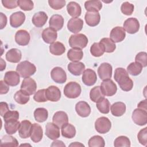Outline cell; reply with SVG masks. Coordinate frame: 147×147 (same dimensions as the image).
<instances>
[{
	"label": "cell",
	"instance_id": "30bf717a",
	"mask_svg": "<svg viewBox=\"0 0 147 147\" xmlns=\"http://www.w3.org/2000/svg\"><path fill=\"white\" fill-rule=\"evenodd\" d=\"M21 90L26 92L29 95L33 94L37 89V84L36 81L31 78H25L21 85Z\"/></svg>",
	"mask_w": 147,
	"mask_h": 147
},
{
	"label": "cell",
	"instance_id": "ee69618b",
	"mask_svg": "<svg viewBox=\"0 0 147 147\" xmlns=\"http://www.w3.org/2000/svg\"><path fill=\"white\" fill-rule=\"evenodd\" d=\"M104 95L101 91L100 86H95L93 87L90 92V99L94 102H97L100 99L104 98Z\"/></svg>",
	"mask_w": 147,
	"mask_h": 147
},
{
	"label": "cell",
	"instance_id": "6125c7cd",
	"mask_svg": "<svg viewBox=\"0 0 147 147\" xmlns=\"http://www.w3.org/2000/svg\"><path fill=\"white\" fill-rule=\"evenodd\" d=\"M5 68H6V63L2 58H1V71H2L3 70H4Z\"/></svg>",
	"mask_w": 147,
	"mask_h": 147
},
{
	"label": "cell",
	"instance_id": "ab89813d",
	"mask_svg": "<svg viewBox=\"0 0 147 147\" xmlns=\"http://www.w3.org/2000/svg\"><path fill=\"white\" fill-rule=\"evenodd\" d=\"M14 99L15 101L18 104L25 105L28 102L30 97L29 95L26 92L22 90H20L15 93L14 95Z\"/></svg>",
	"mask_w": 147,
	"mask_h": 147
},
{
	"label": "cell",
	"instance_id": "7bdbcfd3",
	"mask_svg": "<svg viewBox=\"0 0 147 147\" xmlns=\"http://www.w3.org/2000/svg\"><path fill=\"white\" fill-rule=\"evenodd\" d=\"M88 145L90 147H104L105 142L102 137L96 135L90 138Z\"/></svg>",
	"mask_w": 147,
	"mask_h": 147
},
{
	"label": "cell",
	"instance_id": "ba28073f",
	"mask_svg": "<svg viewBox=\"0 0 147 147\" xmlns=\"http://www.w3.org/2000/svg\"><path fill=\"white\" fill-rule=\"evenodd\" d=\"M51 76L52 80L57 83L63 84L67 80V74L60 67L53 68L51 72Z\"/></svg>",
	"mask_w": 147,
	"mask_h": 147
},
{
	"label": "cell",
	"instance_id": "680465c9",
	"mask_svg": "<svg viewBox=\"0 0 147 147\" xmlns=\"http://www.w3.org/2000/svg\"><path fill=\"white\" fill-rule=\"evenodd\" d=\"M0 17H1V29H3V28H5L7 24V17L3 13H0Z\"/></svg>",
	"mask_w": 147,
	"mask_h": 147
},
{
	"label": "cell",
	"instance_id": "7a4b0ae2",
	"mask_svg": "<svg viewBox=\"0 0 147 147\" xmlns=\"http://www.w3.org/2000/svg\"><path fill=\"white\" fill-rule=\"evenodd\" d=\"M16 71L22 78H29L36 72V67L33 63L25 60L21 61L17 65Z\"/></svg>",
	"mask_w": 147,
	"mask_h": 147
},
{
	"label": "cell",
	"instance_id": "d590c367",
	"mask_svg": "<svg viewBox=\"0 0 147 147\" xmlns=\"http://www.w3.org/2000/svg\"><path fill=\"white\" fill-rule=\"evenodd\" d=\"M84 7L88 11L98 12L102 7V4L100 1H87L84 3Z\"/></svg>",
	"mask_w": 147,
	"mask_h": 147
},
{
	"label": "cell",
	"instance_id": "7c38bea8",
	"mask_svg": "<svg viewBox=\"0 0 147 147\" xmlns=\"http://www.w3.org/2000/svg\"><path fill=\"white\" fill-rule=\"evenodd\" d=\"M83 83L88 86H91L94 85L97 80V76L96 72L92 69H86L83 72L82 76Z\"/></svg>",
	"mask_w": 147,
	"mask_h": 147
},
{
	"label": "cell",
	"instance_id": "d6a6232c",
	"mask_svg": "<svg viewBox=\"0 0 147 147\" xmlns=\"http://www.w3.org/2000/svg\"><path fill=\"white\" fill-rule=\"evenodd\" d=\"M61 132L65 138H72L76 135V129L74 125L67 123L61 126Z\"/></svg>",
	"mask_w": 147,
	"mask_h": 147
},
{
	"label": "cell",
	"instance_id": "816d5d0a",
	"mask_svg": "<svg viewBox=\"0 0 147 147\" xmlns=\"http://www.w3.org/2000/svg\"><path fill=\"white\" fill-rule=\"evenodd\" d=\"M49 6L55 10H60L65 5V0H49Z\"/></svg>",
	"mask_w": 147,
	"mask_h": 147
},
{
	"label": "cell",
	"instance_id": "2e32d148",
	"mask_svg": "<svg viewBox=\"0 0 147 147\" xmlns=\"http://www.w3.org/2000/svg\"><path fill=\"white\" fill-rule=\"evenodd\" d=\"M3 80L9 86H16L20 82V75L16 71H9L5 73Z\"/></svg>",
	"mask_w": 147,
	"mask_h": 147
},
{
	"label": "cell",
	"instance_id": "836d02e7",
	"mask_svg": "<svg viewBox=\"0 0 147 147\" xmlns=\"http://www.w3.org/2000/svg\"><path fill=\"white\" fill-rule=\"evenodd\" d=\"M50 52L56 56H60L65 51V47L64 44L59 41L54 42L49 45Z\"/></svg>",
	"mask_w": 147,
	"mask_h": 147
},
{
	"label": "cell",
	"instance_id": "f6af8a7d",
	"mask_svg": "<svg viewBox=\"0 0 147 147\" xmlns=\"http://www.w3.org/2000/svg\"><path fill=\"white\" fill-rule=\"evenodd\" d=\"M90 53L94 57H100L103 55L105 51L99 42H94L90 47Z\"/></svg>",
	"mask_w": 147,
	"mask_h": 147
},
{
	"label": "cell",
	"instance_id": "9f6ffc18",
	"mask_svg": "<svg viewBox=\"0 0 147 147\" xmlns=\"http://www.w3.org/2000/svg\"><path fill=\"white\" fill-rule=\"evenodd\" d=\"M9 90V85L7 84L4 81H0V94L1 95L7 93Z\"/></svg>",
	"mask_w": 147,
	"mask_h": 147
},
{
	"label": "cell",
	"instance_id": "cb8c5ba5",
	"mask_svg": "<svg viewBox=\"0 0 147 147\" xmlns=\"http://www.w3.org/2000/svg\"><path fill=\"white\" fill-rule=\"evenodd\" d=\"M48 18V16L44 11H38L33 15L32 21L35 26L41 28L45 24Z\"/></svg>",
	"mask_w": 147,
	"mask_h": 147
},
{
	"label": "cell",
	"instance_id": "ac0fdd59",
	"mask_svg": "<svg viewBox=\"0 0 147 147\" xmlns=\"http://www.w3.org/2000/svg\"><path fill=\"white\" fill-rule=\"evenodd\" d=\"M25 20V15L22 11H17L11 14L10 17V25L17 28L21 26Z\"/></svg>",
	"mask_w": 147,
	"mask_h": 147
},
{
	"label": "cell",
	"instance_id": "e0dca14e",
	"mask_svg": "<svg viewBox=\"0 0 147 147\" xmlns=\"http://www.w3.org/2000/svg\"><path fill=\"white\" fill-rule=\"evenodd\" d=\"M32 124L28 120H24L20 123L18 128V134L21 138H27L30 136Z\"/></svg>",
	"mask_w": 147,
	"mask_h": 147
},
{
	"label": "cell",
	"instance_id": "44dd1931",
	"mask_svg": "<svg viewBox=\"0 0 147 147\" xmlns=\"http://www.w3.org/2000/svg\"><path fill=\"white\" fill-rule=\"evenodd\" d=\"M75 110L76 113L82 117H87L91 113V107L85 101H79L76 104Z\"/></svg>",
	"mask_w": 147,
	"mask_h": 147
},
{
	"label": "cell",
	"instance_id": "db71d44e",
	"mask_svg": "<svg viewBox=\"0 0 147 147\" xmlns=\"http://www.w3.org/2000/svg\"><path fill=\"white\" fill-rule=\"evenodd\" d=\"M3 118L5 121L12 119L18 120L19 119V113L17 111L9 110L4 114Z\"/></svg>",
	"mask_w": 147,
	"mask_h": 147
},
{
	"label": "cell",
	"instance_id": "6da1fadb",
	"mask_svg": "<svg viewBox=\"0 0 147 147\" xmlns=\"http://www.w3.org/2000/svg\"><path fill=\"white\" fill-rule=\"evenodd\" d=\"M114 79L118 83L121 89L129 91L133 87V82L129 78L128 72L123 68H117L114 72Z\"/></svg>",
	"mask_w": 147,
	"mask_h": 147
},
{
	"label": "cell",
	"instance_id": "91938a15",
	"mask_svg": "<svg viewBox=\"0 0 147 147\" xmlns=\"http://www.w3.org/2000/svg\"><path fill=\"white\" fill-rule=\"evenodd\" d=\"M146 106H147L146 99H145V100H141V101L138 104L137 107L139 108V109H142V110H146H146H147Z\"/></svg>",
	"mask_w": 147,
	"mask_h": 147
},
{
	"label": "cell",
	"instance_id": "9a60e30c",
	"mask_svg": "<svg viewBox=\"0 0 147 147\" xmlns=\"http://www.w3.org/2000/svg\"><path fill=\"white\" fill-rule=\"evenodd\" d=\"M126 36V32L123 28L116 26L112 29L110 34V38L115 43L122 41Z\"/></svg>",
	"mask_w": 147,
	"mask_h": 147
},
{
	"label": "cell",
	"instance_id": "7402d4cb",
	"mask_svg": "<svg viewBox=\"0 0 147 147\" xmlns=\"http://www.w3.org/2000/svg\"><path fill=\"white\" fill-rule=\"evenodd\" d=\"M84 19L86 24L90 26H95L98 25L100 20V16L98 12L87 11Z\"/></svg>",
	"mask_w": 147,
	"mask_h": 147
},
{
	"label": "cell",
	"instance_id": "603a6c76",
	"mask_svg": "<svg viewBox=\"0 0 147 147\" xmlns=\"http://www.w3.org/2000/svg\"><path fill=\"white\" fill-rule=\"evenodd\" d=\"M42 38L45 42L50 44H52L57 38V32L50 27L47 28L42 31Z\"/></svg>",
	"mask_w": 147,
	"mask_h": 147
},
{
	"label": "cell",
	"instance_id": "11a10c76",
	"mask_svg": "<svg viewBox=\"0 0 147 147\" xmlns=\"http://www.w3.org/2000/svg\"><path fill=\"white\" fill-rule=\"evenodd\" d=\"M1 2L3 6L6 9H12L18 6L17 1L16 0H2Z\"/></svg>",
	"mask_w": 147,
	"mask_h": 147
},
{
	"label": "cell",
	"instance_id": "9c48e42d",
	"mask_svg": "<svg viewBox=\"0 0 147 147\" xmlns=\"http://www.w3.org/2000/svg\"><path fill=\"white\" fill-rule=\"evenodd\" d=\"M123 29L130 34H134L139 30V21L136 18H129L123 23Z\"/></svg>",
	"mask_w": 147,
	"mask_h": 147
},
{
	"label": "cell",
	"instance_id": "f5cc1de1",
	"mask_svg": "<svg viewBox=\"0 0 147 147\" xmlns=\"http://www.w3.org/2000/svg\"><path fill=\"white\" fill-rule=\"evenodd\" d=\"M137 138L139 142L142 145H147V127L141 129L138 133Z\"/></svg>",
	"mask_w": 147,
	"mask_h": 147
},
{
	"label": "cell",
	"instance_id": "484cf974",
	"mask_svg": "<svg viewBox=\"0 0 147 147\" xmlns=\"http://www.w3.org/2000/svg\"><path fill=\"white\" fill-rule=\"evenodd\" d=\"M68 70L74 75L79 76L84 71L85 65L82 62H71L68 64Z\"/></svg>",
	"mask_w": 147,
	"mask_h": 147
},
{
	"label": "cell",
	"instance_id": "f35d334b",
	"mask_svg": "<svg viewBox=\"0 0 147 147\" xmlns=\"http://www.w3.org/2000/svg\"><path fill=\"white\" fill-rule=\"evenodd\" d=\"M0 145L1 146L16 147L18 146V142L16 138L10 134L5 135L1 138Z\"/></svg>",
	"mask_w": 147,
	"mask_h": 147
},
{
	"label": "cell",
	"instance_id": "c3c4849f",
	"mask_svg": "<svg viewBox=\"0 0 147 147\" xmlns=\"http://www.w3.org/2000/svg\"><path fill=\"white\" fill-rule=\"evenodd\" d=\"M134 5L129 2H123L121 7V10L123 14L126 16L131 15L134 11Z\"/></svg>",
	"mask_w": 147,
	"mask_h": 147
},
{
	"label": "cell",
	"instance_id": "7dc6e473",
	"mask_svg": "<svg viewBox=\"0 0 147 147\" xmlns=\"http://www.w3.org/2000/svg\"><path fill=\"white\" fill-rule=\"evenodd\" d=\"M18 6L24 11H30L33 9L34 5L33 1L30 0H18Z\"/></svg>",
	"mask_w": 147,
	"mask_h": 147
},
{
	"label": "cell",
	"instance_id": "e575fe53",
	"mask_svg": "<svg viewBox=\"0 0 147 147\" xmlns=\"http://www.w3.org/2000/svg\"><path fill=\"white\" fill-rule=\"evenodd\" d=\"M83 57V52L80 49L72 48L69 49L67 52L68 59L72 62H78Z\"/></svg>",
	"mask_w": 147,
	"mask_h": 147
},
{
	"label": "cell",
	"instance_id": "83f0119b",
	"mask_svg": "<svg viewBox=\"0 0 147 147\" xmlns=\"http://www.w3.org/2000/svg\"><path fill=\"white\" fill-rule=\"evenodd\" d=\"M49 25L50 28L55 30H60L62 29L64 25V18L59 14L53 15L49 19Z\"/></svg>",
	"mask_w": 147,
	"mask_h": 147
},
{
	"label": "cell",
	"instance_id": "f546056e",
	"mask_svg": "<svg viewBox=\"0 0 147 147\" xmlns=\"http://www.w3.org/2000/svg\"><path fill=\"white\" fill-rule=\"evenodd\" d=\"M67 10L72 18H77L81 15L82 9L79 3L76 2H70L67 5Z\"/></svg>",
	"mask_w": 147,
	"mask_h": 147
},
{
	"label": "cell",
	"instance_id": "4fadbf2b",
	"mask_svg": "<svg viewBox=\"0 0 147 147\" xmlns=\"http://www.w3.org/2000/svg\"><path fill=\"white\" fill-rule=\"evenodd\" d=\"M60 127L54 123L48 122L45 126V135L51 140H55L60 137Z\"/></svg>",
	"mask_w": 147,
	"mask_h": 147
},
{
	"label": "cell",
	"instance_id": "681fc988",
	"mask_svg": "<svg viewBox=\"0 0 147 147\" xmlns=\"http://www.w3.org/2000/svg\"><path fill=\"white\" fill-rule=\"evenodd\" d=\"M45 89H41L36 92L34 95L33 99L37 102H45L47 101V98L45 95Z\"/></svg>",
	"mask_w": 147,
	"mask_h": 147
},
{
	"label": "cell",
	"instance_id": "8992f818",
	"mask_svg": "<svg viewBox=\"0 0 147 147\" xmlns=\"http://www.w3.org/2000/svg\"><path fill=\"white\" fill-rule=\"evenodd\" d=\"M111 127V123L109 119L105 117L98 118L95 122V128L96 131L100 134L109 132Z\"/></svg>",
	"mask_w": 147,
	"mask_h": 147
},
{
	"label": "cell",
	"instance_id": "6f0895ef",
	"mask_svg": "<svg viewBox=\"0 0 147 147\" xmlns=\"http://www.w3.org/2000/svg\"><path fill=\"white\" fill-rule=\"evenodd\" d=\"M9 110V107H8V105L7 103L6 102H1L0 103V114L1 117H3L4 114L7 112Z\"/></svg>",
	"mask_w": 147,
	"mask_h": 147
},
{
	"label": "cell",
	"instance_id": "4dcf8cb0",
	"mask_svg": "<svg viewBox=\"0 0 147 147\" xmlns=\"http://www.w3.org/2000/svg\"><path fill=\"white\" fill-rule=\"evenodd\" d=\"M20 125V122L18 120L12 119L5 121V129L7 134H13L16 133Z\"/></svg>",
	"mask_w": 147,
	"mask_h": 147
},
{
	"label": "cell",
	"instance_id": "277c9868",
	"mask_svg": "<svg viewBox=\"0 0 147 147\" xmlns=\"http://www.w3.org/2000/svg\"><path fill=\"white\" fill-rule=\"evenodd\" d=\"M82 89L80 84L75 82L68 83L64 88V94L67 98L75 99L81 94Z\"/></svg>",
	"mask_w": 147,
	"mask_h": 147
},
{
	"label": "cell",
	"instance_id": "5bb4252c",
	"mask_svg": "<svg viewBox=\"0 0 147 147\" xmlns=\"http://www.w3.org/2000/svg\"><path fill=\"white\" fill-rule=\"evenodd\" d=\"M30 40V34L26 30H19L15 34V41L19 45L25 46L28 45L29 43Z\"/></svg>",
	"mask_w": 147,
	"mask_h": 147
},
{
	"label": "cell",
	"instance_id": "ffe728a7",
	"mask_svg": "<svg viewBox=\"0 0 147 147\" xmlns=\"http://www.w3.org/2000/svg\"><path fill=\"white\" fill-rule=\"evenodd\" d=\"M46 97L51 102H57L61 98V92L59 88L55 86H49L45 91Z\"/></svg>",
	"mask_w": 147,
	"mask_h": 147
},
{
	"label": "cell",
	"instance_id": "3957f363",
	"mask_svg": "<svg viewBox=\"0 0 147 147\" xmlns=\"http://www.w3.org/2000/svg\"><path fill=\"white\" fill-rule=\"evenodd\" d=\"M68 42L71 48L82 49L87 46L88 38L86 35L82 33L72 34L69 37Z\"/></svg>",
	"mask_w": 147,
	"mask_h": 147
},
{
	"label": "cell",
	"instance_id": "8fae6325",
	"mask_svg": "<svg viewBox=\"0 0 147 147\" xmlns=\"http://www.w3.org/2000/svg\"><path fill=\"white\" fill-rule=\"evenodd\" d=\"M112 66L108 63H102L98 68V75L103 80L110 79L112 76Z\"/></svg>",
	"mask_w": 147,
	"mask_h": 147
},
{
	"label": "cell",
	"instance_id": "60d3db41",
	"mask_svg": "<svg viewBox=\"0 0 147 147\" xmlns=\"http://www.w3.org/2000/svg\"><path fill=\"white\" fill-rule=\"evenodd\" d=\"M96 106L99 112L102 114H108L110 111V103L109 100L105 98H103L98 101Z\"/></svg>",
	"mask_w": 147,
	"mask_h": 147
},
{
	"label": "cell",
	"instance_id": "d6986e66",
	"mask_svg": "<svg viewBox=\"0 0 147 147\" xmlns=\"http://www.w3.org/2000/svg\"><path fill=\"white\" fill-rule=\"evenodd\" d=\"M83 26V21L79 18H72L67 23L68 29L73 33H78Z\"/></svg>",
	"mask_w": 147,
	"mask_h": 147
},
{
	"label": "cell",
	"instance_id": "f907efd6",
	"mask_svg": "<svg viewBox=\"0 0 147 147\" xmlns=\"http://www.w3.org/2000/svg\"><path fill=\"white\" fill-rule=\"evenodd\" d=\"M136 62L142 65L143 67H146L147 65V53L145 52H140L137 54L135 57Z\"/></svg>",
	"mask_w": 147,
	"mask_h": 147
},
{
	"label": "cell",
	"instance_id": "8d00e7d4",
	"mask_svg": "<svg viewBox=\"0 0 147 147\" xmlns=\"http://www.w3.org/2000/svg\"><path fill=\"white\" fill-rule=\"evenodd\" d=\"M99 43L103 47L104 51L107 53H112L116 48L115 44L109 38H102Z\"/></svg>",
	"mask_w": 147,
	"mask_h": 147
},
{
	"label": "cell",
	"instance_id": "f1b7e54d",
	"mask_svg": "<svg viewBox=\"0 0 147 147\" xmlns=\"http://www.w3.org/2000/svg\"><path fill=\"white\" fill-rule=\"evenodd\" d=\"M21 52L20 49L17 48L10 49L6 53V59L10 63H18L21 60Z\"/></svg>",
	"mask_w": 147,
	"mask_h": 147
},
{
	"label": "cell",
	"instance_id": "52a82bcc",
	"mask_svg": "<svg viewBox=\"0 0 147 147\" xmlns=\"http://www.w3.org/2000/svg\"><path fill=\"white\" fill-rule=\"evenodd\" d=\"M131 118L136 124L139 126L145 125L147 123V111L137 108L133 111Z\"/></svg>",
	"mask_w": 147,
	"mask_h": 147
},
{
	"label": "cell",
	"instance_id": "1f68e13d",
	"mask_svg": "<svg viewBox=\"0 0 147 147\" xmlns=\"http://www.w3.org/2000/svg\"><path fill=\"white\" fill-rule=\"evenodd\" d=\"M126 107L124 103L117 102L111 105V113L114 116L121 117L124 114L126 111Z\"/></svg>",
	"mask_w": 147,
	"mask_h": 147
},
{
	"label": "cell",
	"instance_id": "5b68a950",
	"mask_svg": "<svg viewBox=\"0 0 147 147\" xmlns=\"http://www.w3.org/2000/svg\"><path fill=\"white\" fill-rule=\"evenodd\" d=\"M100 88L103 94L107 96H111L115 95L117 91V85L110 79L104 80L101 83Z\"/></svg>",
	"mask_w": 147,
	"mask_h": 147
},
{
	"label": "cell",
	"instance_id": "4316f807",
	"mask_svg": "<svg viewBox=\"0 0 147 147\" xmlns=\"http://www.w3.org/2000/svg\"><path fill=\"white\" fill-rule=\"evenodd\" d=\"M53 123L56 124L59 127H61V126L68 122V117L66 113L62 111H57L55 113L52 118Z\"/></svg>",
	"mask_w": 147,
	"mask_h": 147
},
{
	"label": "cell",
	"instance_id": "94428289",
	"mask_svg": "<svg viewBox=\"0 0 147 147\" xmlns=\"http://www.w3.org/2000/svg\"><path fill=\"white\" fill-rule=\"evenodd\" d=\"M51 146H65V145L61 141L56 140L54 141L51 144Z\"/></svg>",
	"mask_w": 147,
	"mask_h": 147
},
{
	"label": "cell",
	"instance_id": "74e56055",
	"mask_svg": "<svg viewBox=\"0 0 147 147\" xmlns=\"http://www.w3.org/2000/svg\"><path fill=\"white\" fill-rule=\"evenodd\" d=\"M34 117L36 121L38 122H44L48 118V112L45 108H37L34 111Z\"/></svg>",
	"mask_w": 147,
	"mask_h": 147
},
{
	"label": "cell",
	"instance_id": "b9f144b4",
	"mask_svg": "<svg viewBox=\"0 0 147 147\" xmlns=\"http://www.w3.org/2000/svg\"><path fill=\"white\" fill-rule=\"evenodd\" d=\"M143 67L137 62H132L127 67V72L132 76L138 75L142 71Z\"/></svg>",
	"mask_w": 147,
	"mask_h": 147
},
{
	"label": "cell",
	"instance_id": "bcb514c9",
	"mask_svg": "<svg viewBox=\"0 0 147 147\" xmlns=\"http://www.w3.org/2000/svg\"><path fill=\"white\" fill-rule=\"evenodd\" d=\"M114 145L115 147L120 146H130V141L128 137L124 136L118 137L114 142Z\"/></svg>",
	"mask_w": 147,
	"mask_h": 147
},
{
	"label": "cell",
	"instance_id": "d4e9b609",
	"mask_svg": "<svg viewBox=\"0 0 147 147\" xmlns=\"http://www.w3.org/2000/svg\"><path fill=\"white\" fill-rule=\"evenodd\" d=\"M43 130L41 126L36 123L32 124L30 138L32 141L35 143L40 142L42 138Z\"/></svg>",
	"mask_w": 147,
	"mask_h": 147
},
{
	"label": "cell",
	"instance_id": "be15d7a7",
	"mask_svg": "<svg viewBox=\"0 0 147 147\" xmlns=\"http://www.w3.org/2000/svg\"><path fill=\"white\" fill-rule=\"evenodd\" d=\"M69 146H84V145H83V144H80V143H79V142H75L74 143H72V144H70Z\"/></svg>",
	"mask_w": 147,
	"mask_h": 147
}]
</instances>
